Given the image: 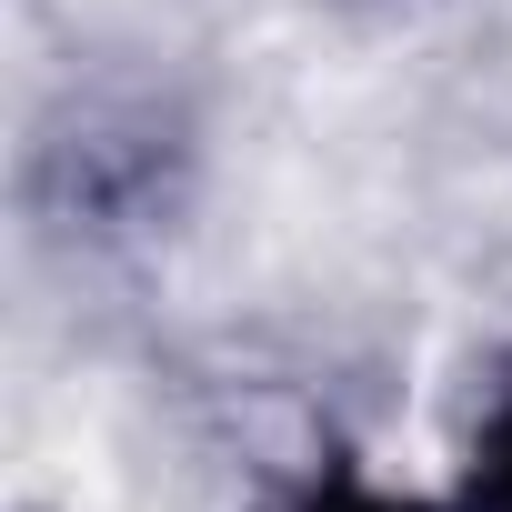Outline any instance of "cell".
Returning <instances> with one entry per match:
<instances>
[{
  "mask_svg": "<svg viewBox=\"0 0 512 512\" xmlns=\"http://www.w3.org/2000/svg\"><path fill=\"white\" fill-rule=\"evenodd\" d=\"M282 512H442V502L392 492V482H372L362 462H322V472H302V482L282 492ZM452 512H462V502H452Z\"/></svg>",
  "mask_w": 512,
  "mask_h": 512,
  "instance_id": "6da1fadb",
  "label": "cell"
},
{
  "mask_svg": "<svg viewBox=\"0 0 512 512\" xmlns=\"http://www.w3.org/2000/svg\"><path fill=\"white\" fill-rule=\"evenodd\" d=\"M462 512H512V402L482 422L472 442V482H462Z\"/></svg>",
  "mask_w": 512,
  "mask_h": 512,
  "instance_id": "7a4b0ae2",
  "label": "cell"
}]
</instances>
